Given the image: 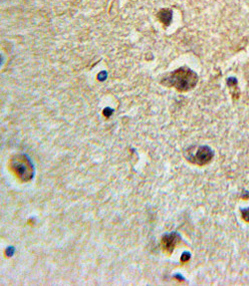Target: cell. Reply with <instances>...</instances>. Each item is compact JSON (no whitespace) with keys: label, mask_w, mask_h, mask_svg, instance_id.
I'll return each mask as SVG.
<instances>
[{"label":"cell","mask_w":249,"mask_h":286,"mask_svg":"<svg viewBox=\"0 0 249 286\" xmlns=\"http://www.w3.org/2000/svg\"><path fill=\"white\" fill-rule=\"evenodd\" d=\"M161 83L166 87L174 88L180 92H187L196 87L198 76L188 67H182L167 75Z\"/></svg>","instance_id":"cell-1"},{"label":"cell","mask_w":249,"mask_h":286,"mask_svg":"<svg viewBox=\"0 0 249 286\" xmlns=\"http://www.w3.org/2000/svg\"><path fill=\"white\" fill-rule=\"evenodd\" d=\"M10 167L15 175L24 182L33 177V166L29 158L25 155H16L11 159Z\"/></svg>","instance_id":"cell-2"},{"label":"cell","mask_w":249,"mask_h":286,"mask_svg":"<svg viewBox=\"0 0 249 286\" xmlns=\"http://www.w3.org/2000/svg\"><path fill=\"white\" fill-rule=\"evenodd\" d=\"M214 157V152L208 146H202L198 148L194 157L189 158L190 162H193L198 165H206Z\"/></svg>","instance_id":"cell-3"},{"label":"cell","mask_w":249,"mask_h":286,"mask_svg":"<svg viewBox=\"0 0 249 286\" xmlns=\"http://www.w3.org/2000/svg\"><path fill=\"white\" fill-rule=\"evenodd\" d=\"M180 240H181V237L177 232L168 233V234H165L162 238V247L166 252L171 254L173 250L175 249V247L178 245Z\"/></svg>","instance_id":"cell-4"},{"label":"cell","mask_w":249,"mask_h":286,"mask_svg":"<svg viewBox=\"0 0 249 286\" xmlns=\"http://www.w3.org/2000/svg\"><path fill=\"white\" fill-rule=\"evenodd\" d=\"M158 18L163 24H165V26H168V25H170V23L172 21L173 11L171 9H162L158 13Z\"/></svg>","instance_id":"cell-5"},{"label":"cell","mask_w":249,"mask_h":286,"mask_svg":"<svg viewBox=\"0 0 249 286\" xmlns=\"http://www.w3.org/2000/svg\"><path fill=\"white\" fill-rule=\"evenodd\" d=\"M240 212H241V215H242V218L249 223V207L248 208H242L240 209Z\"/></svg>","instance_id":"cell-6"},{"label":"cell","mask_w":249,"mask_h":286,"mask_svg":"<svg viewBox=\"0 0 249 286\" xmlns=\"http://www.w3.org/2000/svg\"><path fill=\"white\" fill-rule=\"evenodd\" d=\"M189 258H190V253H188V252H185L182 255V261H187Z\"/></svg>","instance_id":"cell-7"}]
</instances>
